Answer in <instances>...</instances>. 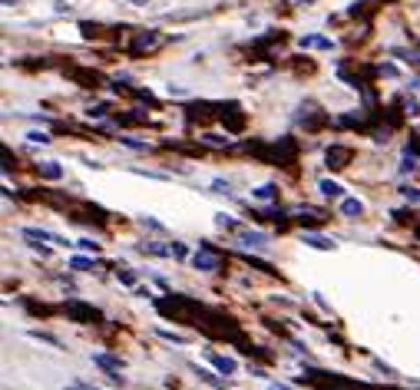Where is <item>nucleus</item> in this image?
<instances>
[{
    "instance_id": "21",
    "label": "nucleus",
    "mask_w": 420,
    "mask_h": 390,
    "mask_svg": "<svg viewBox=\"0 0 420 390\" xmlns=\"http://www.w3.org/2000/svg\"><path fill=\"white\" fill-rule=\"evenodd\" d=\"M70 268H77V271H87V268H93V262H89V258H73V262H70Z\"/></svg>"
},
{
    "instance_id": "15",
    "label": "nucleus",
    "mask_w": 420,
    "mask_h": 390,
    "mask_svg": "<svg viewBox=\"0 0 420 390\" xmlns=\"http://www.w3.org/2000/svg\"><path fill=\"white\" fill-rule=\"evenodd\" d=\"M37 169H40V176H43V179H60V176H63V169H60L57 163H40Z\"/></svg>"
},
{
    "instance_id": "11",
    "label": "nucleus",
    "mask_w": 420,
    "mask_h": 390,
    "mask_svg": "<svg viewBox=\"0 0 420 390\" xmlns=\"http://www.w3.org/2000/svg\"><path fill=\"white\" fill-rule=\"evenodd\" d=\"M341 215H347V218L364 215V202H361V199H341Z\"/></svg>"
},
{
    "instance_id": "26",
    "label": "nucleus",
    "mask_w": 420,
    "mask_h": 390,
    "mask_svg": "<svg viewBox=\"0 0 420 390\" xmlns=\"http://www.w3.org/2000/svg\"><path fill=\"white\" fill-rule=\"evenodd\" d=\"M119 281H123V285H136V275H133V271H119Z\"/></svg>"
},
{
    "instance_id": "4",
    "label": "nucleus",
    "mask_w": 420,
    "mask_h": 390,
    "mask_svg": "<svg viewBox=\"0 0 420 390\" xmlns=\"http://www.w3.org/2000/svg\"><path fill=\"white\" fill-rule=\"evenodd\" d=\"M163 43V37L156 33V30H146V33H136L133 37V53H153L156 47Z\"/></svg>"
},
{
    "instance_id": "6",
    "label": "nucleus",
    "mask_w": 420,
    "mask_h": 390,
    "mask_svg": "<svg viewBox=\"0 0 420 390\" xmlns=\"http://www.w3.org/2000/svg\"><path fill=\"white\" fill-rule=\"evenodd\" d=\"M235 239H239V245H245V248L265 245V235H262V232H252V228H235Z\"/></svg>"
},
{
    "instance_id": "13",
    "label": "nucleus",
    "mask_w": 420,
    "mask_h": 390,
    "mask_svg": "<svg viewBox=\"0 0 420 390\" xmlns=\"http://www.w3.org/2000/svg\"><path fill=\"white\" fill-rule=\"evenodd\" d=\"M305 245L318 248V252H331V248H334V239H324V235H308V232H305Z\"/></svg>"
},
{
    "instance_id": "35",
    "label": "nucleus",
    "mask_w": 420,
    "mask_h": 390,
    "mask_svg": "<svg viewBox=\"0 0 420 390\" xmlns=\"http://www.w3.org/2000/svg\"><path fill=\"white\" fill-rule=\"evenodd\" d=\"M0 3H3V7H13V3H20V0H0Z\"/></svg>"
},
{
    "instance_id": "33",
    "label": "nucleus",
    "mask_w": 420,
    "mask_h": 390,
    "mask_svg": "<svg viewBox=\"0 0 420 390\" xmlns=\"http://www.w3.org/2000/svg\"><path fill=\"white\" fill-rule=\"evenodd\" d=\"M268 390H294V387H288V384H271Z\"/></svg>"
},
{
    "instance_id": "7",
    "label": "nucleus",
    "mask_w": 420,
    "mask_h": 390,
    "mask_svg": "<svg viewBox=\"0 0 420 390\" xmlns=\"http://www.w3.org/2000/svg\"><path fill=\"white\" fill-rule=\"evenodd\" d=\"M209 361L216 364L218 374H235V370H239V364H235V357H222V354L209 351Z\"/></svg>"
},
{
    "instance_id": "5",
    "label": "nucleus",
    "mask_w": 420,
    "mask_h": 390,
    "mask_svg": "<svg viewBox=\"0 0 420 390\" xmlns=\"http://www.w3.org/2000/svg\"><path fill=\"white\" fill-rule=\"evenodd\" d=\"M324 163L331 165V169H344V165L351 163V149L347 146H331V149L324 152Z\"/></svg>"
},
{
    "instance_id": "34",
    "label": "nucleus",
    "mask_w": 420,
    "mask_h": 390,
    "mask_svg": "<svg viewBox=\"0 0 420 390\" xmlns=\"http://www.w3.org/2000/svg\"><path fill=\"white\" fill-rule=\"evenodd\" d=\"M70 390H96V387H83V384H73Z\"/></svg>"
},
{
    "instance_id": "14",
    "label": "nucleus",
    "mask_w": 420,
    "mask_h": 390,
    "mask_svg": "<svg viewBox=\"0 0 420 390\" xmlns=\"http://www.w3.org/2000/svg\"><path fill=\"white\" fill-rule=\"evenodd\" d=\"M301 47H308V50H331V40L328 37H301Z\"/></svg>"
},
{
    "instance_id": "2",
    "label": "nucleus",
    "mask_w": 420,
    "mask_h": 390,
    "mask_svg": "<svg viewBox=\"0 0 420 390\" xmlns=\"http://www.w3.org/2000/svg\"><path fill=\"white\" fill-rule=\"evenodd\" d=\"M63 311L73 317V321H80V324H83V321H100V311H96L93 304L77 301V298H70V301L63 304Z\"/></svg>"
},
{
    "instance_id": "25",
    "label": "nucleus",
    "mask_w": 420,
    "mask_h": 390,
    "mask_svg": "<svg viewBox=\"0 0 420 390\" xmlns=\"http://www.w3.org/2000/svg\"><path fill=\"white\" fill-rule=\"evenodd\" d=\"M89 116H93V119H100V116H106V103H100V106H93V110H89Z\"/></svg>"
},
{
    "instance_id": "22",
    "label": "nucleus",
    "mask_w": 420,
    "mask_h": 390,
    "mask_svg": "<svg viewBox=\"0 0 420 390\" xmlns=\"http://www.w3.org/2000/svg\"><path fill=\"white\" fill-rule=\"evenodd\" d=\"M77 245H80V248H83V252H93V255L100 252V245H96V241H89V239H83V241H77Z\"/></svg>"
},
{
    "instance_id": "12",
    "label": "nucleus",
    "mask_w": 420,
    "mask_h": 390,
    "mask_svg": "<svg viewBox=\"0 0 420 390\" xmlns=\"http://www.w3.org/2000/svg\"><path fill=\"white\" fill-rule=\"evenodd\" d=\"M93 364H100L103 370H119V367H123V361H119V357H113V354H93Z\"/></svg>"
},
{
    "instance_id": "27",
    "label": "nucleus",
    "mask_w": 420,
    "mask_h": 390,
    "mask_svg": "<svg viewBox=\"0 0 420 390\" xmlns=\"http://www.w3.org/2000/svg\"><path fill=\"white\" fill-rule=\"evenodd\" d=\"M404 199H407V202H420V189H404Z\"/></svg>"
},
{
    "instance_id": "3",
    "label": "nucleus",
    "mask_w": 420,
    "mask_h": 390,
    "mask_svg": "<svg viewBox=\"0 0 420 390\" xmlns=\"http://www.w3.org/2000/svg\"><path fill=\"white\" fill-rule=\"evenodd\" d=\"M222 262H225V258H222L218 252H212V248H199V252L192 255V264H195L199 271H218Z\"/></svg>"
},
{
    "instance_id": "28",
    "label": "nucleus",
    "mask_w": 420,
    "mask_h": 390,
    "mask_svg": "<svg viewBox=\"0 0 420 390\" xmlns=\"http://www.w3.org/2000/svg\"><path fill=\"white\" fill-rule=\"evenodd\" d=\"M159 334H163L166 340H176V344H182V340H186L182 334H172V331H159Z\"/></svg>"
},
{
    "instance_id": "32",
    "label": "nucleus",
    "mask_w": 420,
    "mask_h": 390,
    "mask_svg": "<svg viewBox=\"0 0 420 390\" xmlns=\"http://www.w3.org/2000/svg\"><path fill=\"white\" fill-rule=\"evenodd\" d=\"M142 225H149V228H156V232H163V225H159L156 218H142Z\"/></svg>"
},
{
    "instance_id": "10",
    "label": "nucleus",
    "mask_w": 420,
    "mask_h": 390,
    "mask_svg": "<svg viewBox=\"0 0 420 390\" xmlns=\"http://www.w3.org/2000/svg\"><path fill=\"white\" fill-rule=\"evenodd\" d=\"M292 215H301V222H324V212L321 209H311V205H294L292 209Z\"/></svg>"
},
{
    "instance_id": "9",
    "label": "nucleus",
    "mask_w": 420,
    "mask_h": 390,
    "mask_svg": "<svg viewBox=\"0 0 420 390\" xmlns=\"http://www.w3.org/2000/svg\"><path fill=\"white\" fill-rule=\"evenodd\" d=\"M142 252L149 255H159V258H176V245H159V241H146Z\"/></svg>"
},
{
    "instance_id": "29",
    "label": "nucleus",
    "mask_w": 420,
    "mask_h": 390,
    "mask_svg": "<svg viewBox=\"0 0 420 390\" xmlns=\"http://www.w3.org/2000/svg\"><path fill=\"white\" fill-rule=\"evenodd\" d=\"M377 70H381L384 76H397V66H391V63H381V66H377Z\"/></svg>"
},
{
    "instance_id": "1",
    "label": "nucleus",
    "mask_w": 420,
    "mask_h": 390,
    "mask_svg": "<svg viewBox=\"0 0 420 390\" xmlns=\"http://www.w3.org/2000/svg\"><path fill=\"white\" fill-rule=\"evenodd\" d=\"M156 308L166 317H176V321H186L192 315H202V304H195L192 298H182V294H166V298H156Z\"/></svg>"
},
{
    "instance_id": "23",
    "label": "nucleus",
    "mask_w": 420,
    "mask_h": 390,
    "mask_svg": "<svg viewBox=\"0 0 420 390\" xmlns=\"http://www.w3.org/2000/svg\"><path fill=\"white\" fill-rule=\"evenodd\" d=\"M123 146H129V149H146V142H140V139H133V136L123 139Z\"/></svg>"
},
{
    "instance_id": "36",
    "label": "nucleus",
    "mask_w": 420,
    "mask_h": 390,
    "mask_svg": "<svg viewBox=\"0 0 420 390\" xmlns=\"http://www.w3.org/2000/svg\"><path fill=\"white\" fill-rule=\"evenodd\" d=\"M414 232H417V235H420V218H417V222H414Z\"/></svg>"
},
{
    "instance_id": "17",
    "label": "nucleus",
    "mask_w": 420,
    "mask_h": 390,
    "mask_svg": "<svg viewBox=\"0 0 420 390\" xmlns=\"http://www.w3.org/2000/svg\"><path fill=\"white\" fill-rule=\"evenodd\" d=\"M321 192H324V195H328V199H338V195H341V186H338V182H331V179H321Z\"/></svg>"
},
{
    "instance_id": "37",
    "label": "nucleus",
    "mask_w": 420,
    "mask_h": 390,
    "mask_svg": "<svg viewBox=\"0 0 420 390\" xmlns=\"http://www.w3.org/2000/svg\"><path fill=\"white\" fill-rule=\"evenodd\" d=\"M129 3H146V0H129Z\"/></svg>"
},
{
    "instance_id": "30",
    "label": "nucleus",
    "mask_w": 420,
    "mask_h": 390,
    "mask_svg": "<svg viewBox=\"0 0 420 390\" xmlns=\"http://www.w3.org/2000/svg\"><path fill=\"white\" fill-rule=\"evenodd\" d=\"M407 152H414V156H420V136H414V142L407 146Z\"/></svg>"
},
{
    "instance_id": "18",
    "label": "nucleus",
    "mask_w": 420,
    "mask_h": 390,
    "mask_svg": "<svg viewBox=\"0 0 420 390\" xmlns=\"http://www.w3.org/2000/svg\"><path fill=\"white\" fill-rule=\"evenodd\" d=\"M205 142H209V146H229V139L225 136H218V133H205Z\"/></svg>"
},
{
    "instance_id": "16",
    "label": "nucleus",
    "mask_w": 420,
    "mask_h": 390,
    "mask_svg": "<svg viewBox=\"0 0 420 390\" xmlns=\"http://www.w3.org/2000/svg\"><path fill=\"white\" fill-rule=\"evenodd\" d=\"M252 195H255V199H262V202H268V199H275V195H278V189H275L271 182H265V186H258Z\"/></svg>"
},
{
    "instance_id": "8",
    "label": "nucleus",
    "mask_w": 420,
    "mask_h": 390,
    "mask_svg": "<svg viewBox=\"0 0 420 390\" xmlns=\"http://www.w3.org/2000/svg\"><path fill=\"white\" fill-rule=\"evenodd\" d=\"M24 239L27 241H57V245H63L60 235H50V232H43V228H24Z\"/></svg>"
},
{
    "instance_id": "31",
    "label": "nucleus",
    "mask_w": 420,
    "mask_h": 390,
    "mask_svg": "<svg viewBox=\"0 0 420 390\" xmlns=\"http://www.w3.org/2000/svg\"><path fill=\"white\" fill-rule=\"evenodd\" d=\"M212 189H218V192H229V182H222V179H216V182H212Z\"/></svg>"
},
{
    "instance_id": "24",
    "label": "nucleus",
    "mask_w": 420,
    "mask_h": 390,
    "mask_svg": "<svg viewBox=\"0 0 420 390\" xmlns=\"http://www.w3.org/2000/svg\"><path fill=\"white\" fill-rule=\"evenodd\" d=\"M404 113H407V116H420V106L414 100H407V103H404Z\"/></svg>"
},
{
    "instance_id": "19",
    "label": "nucleus",
    "mask_w": 420,
    "mask_h": 390,
    "mask_svg": "<svg viewBox=\"0 0 420 390\" xmlns=\"http://www.w3.org/2000/svg\"><path fill=\"white\" fill-rule=\"evenodd\" d=\"M27 139H30V142H33V146H47V142H50V136H47V133H37V129H33V133H27Z\"/></svg>"
},
{
    "instance_id": "20",
    "label": "nucleus",
    "mask_w": 420,
    "mask_h": 390,
    "mask_svg": "<svg viewBox=\"0 0 420 390\" xmlns=\"http://www.w3.org/2000/svg\"><path fill=\"white\" fill-rule=\"evenodd\" d=\"M216 225H218V228H235V218L222 212V215H216Z\"/></svg>"
}]
</instances>
